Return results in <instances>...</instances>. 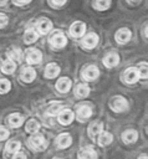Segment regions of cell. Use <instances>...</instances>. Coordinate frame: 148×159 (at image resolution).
<instances>
[{
    "label": "cell",
    "instance_id": "6da1fadb",
    "mask_svg": "<svg viewBox=\"0 0 148 159\" xmlns=\"http://www.w3.org/2000/svg\"><path fill=\"white\" fill-rule=\"evenodd\" d=\"M111 108L114 111V112H124L127 108H128V102L124 97L122 96H117L112 99L111 102Z\"/></svg>",
    "mask_w": 148,
    "mask_h": 159
},
{
    "label": "cell",
    "instance_id": "7a4b0ae2",
    "mask_svg": "<svg viewBox=\"0 0 148 159\" xmlns=\"http://www.w3.org/2000/svg\"><path fill=\"white\" fill-rule=\"evenodd\" d=\"M81 75H82V78L85 81H95L99 76V71L95 65H91V66L85 67V70L82 71Z\"/></svg>",
    "mask_w": 148,
    "mask_h": 159
},
{
    "label": "cell",
    "instance_id": "3957f363",
    "mask_svg": "<svg viewBox=\"0 0 148 159\" xmlns=\"http://www.w3.org/2000/svg\"><path fill=\"white\" fill-rule=\"evenodd\" d=\"M29 143H30V145H31L35 150H39V152L46 149V147H47V142H46V139H45L42 135H32V137L30 138Z\"/></svg>",
    "mask_w": 148,
    "mask_h": 159
},
{
    "label": "cell",
    "instance_id": "277c9868",
    "mask_svg": "<svg viewBox=\"0 0 148 159\" xmlns=\"http://www.w3.org/2000/svg\"><path fill=\"white\" fill-rule=\"evenodd\" d=\"M50 43L52 47L55 48H62L66 46L67 43V39L62 32H56L51 39H50Z\"/></svg>",
    "mask_w": 148,
    "mask_h": 159
},
{
    "label": "cell",
    "instance_id": "5b68a950",
    "mask_svg": "<svg viewBox=\"0 0 148 159\" xmlns=\"http://www.w3.org/2000/svg\"><path fill=\"white\" fill-rule=\"evenodd\" d=\"M42 60V53L37 48H30L26 52V62L30 65H36L40 63Z\"/></svg>",
    "mask_w": 148,
    "mask_h": 159
},
{
    "label": "cell",
    "instance_id": "8992f818",
    "mask_svg": "<svg viewBox=\"0 0 148 159\" xmlns=\"http://www.w3.org/2000/svg\"><path fill=\"white\" fill-rule=\"evenodd\" d=\"M85 31H86V25L83 22H80V21L73 22L70 27V35L72 37H76V39L81 37L85 34Z\"/></svg>",
    "mask_w": 148,
    "mask_h": 159
},
{
    "label": "cell",
    "instance_id": "52a82bcc",
    "mask_svg": "<svg viewBox=\"0 0 148 159\" xmlns=\"http://www.w3.org/2000/svg\"><path fill=\"white\" fill-rule=\"evenodd\" d=\"M131 36H132V32L128 30V29H121L116 32L114 35V39L118 43L123 45V43H127L129 40H131Z\"/></svg>",
    "mask_w": 148,
    "mask_h": 159
},
{
    "label": "cell",
    "instance_id": "ba28073f",
    "mask_svg": "<svg viewBox=\"0 0 148 159\" xmlns=\"http://www.w3.org/2000/svg\"><path fill=\"white\" fill-rule=\"evenodd\" d=\"M97 43H98V36L95 32H91V34L86 35L83 37V40H82V46L85 48H88V50L96 47Z\"/></svg>",
    "mask_w": 148,
    "mask_h": 159
},
{
    "label": "cell",
    "instance_id": "9c48e42d",
    "mask_svg": "<svg viewBox=\"0 0 148 159\" xmlns=\"http://www.w3.org/2000/svg\"><path fill=\"white\" fill-rule=\"evenodd\" d=\"M36 27H37V31L40 35H46L51 31L52 29V22L47 19H41L37 24H36Z\"/></svg>",
    "mask_w": 148,
    "mask_h": 159
},
{
    "label": "cell",
    "instance_id": "30bf717a",
    "mask_svg": "<svg viewBox=\"0 0 148 159\" xmlns=\"http://www.w3.org/2000/svg\"><path fill=\"white\" fill-rule=\"evenodd\" d=\"M123 78H124V81L127 82V83H136L137 81H138V78H139V75H138V71L136 70V68H133V67H129V68H127L126 70V72L123 73Z\"/></svg>",
    "mask_w": 148,
    "mask_h": 159
},
{
    "label": "cell",
    "instance_id": "8fae6325",
    "mask_svg": "<svg viewBox=\"0 0 148 159\" xmlns=\"http://www.w3.org/2000/svg\"><path fill=\"white\" fill-rule=\"evenodd\" d=\"M71 86H72V82H71V80L67 78V77H62V78H60V80L56 82V88H57V91L61 92V93L68 92L70 88H71Z\"/></svg>",
    "mask_w": 148,
    "mask_h": 159
},
{
    "label": "cell",
    "instance_id": "7c38bea8",
    "mask_svg": "<svg viewBox=\"0 0 148 159\" xmlns=\"http://www.w3.org/2000/svg\"><path fill=\"white\" fill-rule=\"evenodd\" d=\"M119 63V56L117 53H108L103 57V65L108 68H112L114 66H117Z\"/></svg>",
    "mask_w": 148,
    "mask_h": 159
},
{
    "label": "cell",
    "instance_id": "4fadbf2b",
    "mask_svg": "<svg viewBox=\"0 0 148 159\" xmlns=\"http://www.w3.org/2000/svg\"><path fill=\"white\" fill-rule=\"evenodd\" d=\"M71 143H72V138H71V135L70 134H67V133H62V134H60L57 138H56V145L58 147V148H67V147H70L71 145Z\"/></svg>",
    "mask_w": 148,
    "mask_h": 159
},
{
    "label": "cell",
    "instance_id": "5bb4252c",
    "mask_svg": "<svg viewBox=\"0 0 148 159\" xmlns=\"http://www.w3.org/2000/svg\"><path fill=\"white\" fill-rule=\"evenodd\" d=\"M72 120H73V113H72V111H70V109H63V111H61V112L58 113V122H60L61 124L67 125V124H70Z\"/></svg>",
    "mask_w": 148,
    "mask_h": 159
},
{
    "label": "cell",
    "instance_id": "9a60e30c",
    "mask_svg": "<svg viewBox=\"0 0 148 159\" xmlns=\"http://www.w3.org/2000/svg\"><path fill=\"white\" fill-rule=\"evenodd\" d=\"M91 114H92V109H91V107H88V106H86V104L80 106V107L77 108V118H78L81 122L88 119V118L91 117Z\"/></svg>",
    "mask_w": 148,
    "mask_h": 159
},
{
    "label": "cell",
    "instance_id": "2e32d148",
    "mask_svg": "<svg viewBox=\"0 0 148 159\" xmlns=\"http://www.w3.org/2000/svg\"><path fill=\"white\" fill-rule=\"evenodd\" d=\"M60 73V67L56 63H49L45 68V77L46 78H55Z\"/></svg>",
    "mask_w": 148,
    "mask_h": 159
},
{
    "label": "cell",
    "instance_id": "e0dca14e",
    "mask_svg": "<svg viewBox=\"0 0 148 159\" xmlns=\"http://www.w3.org/2000/svg\"><path fill=\"white\" fill-rule=\"evenodd\" d=\"M7 123H9L10 127L17 128V127H20V125L24 123V118H22V116L19 114V113H12V114H10V116L7 117Z\"/></svg>",
    "mask_w": 148,
    "mask_h": 159
},
{
    "label": "cell",
    "instance_id": "ac0fdd59",
    "mask_svg": "<svg viewBox=\"0 0 148 159\" xmlns=\"http://www.w3.org/2000/svg\"><path fill=\"white\" fill-rule=\"evenodd\" d=\"M19 149H20V143L16 142V140H11V142H9V143L5 145L4 154H5V157L7 158V157L15 154L16 152H19Z\"/></svg>",
    "mask_w": 148,
    "mask_h": 159
},
{
    "label": "cell",
    "instance_id": "d6986e66",
    "mask_svg": "<svg viewBox=\"0 0 148 159\" xmlns=\"http://www.w3.org/2000/svg\"><path fill=\"white\" fill-rule=\"evenodd\" d=\"M35 77H36V72H35L34 68H31V67H26V68L22 70L21 80H22L24 82H26V83L32 82V81L35 80Z\"/></svg>",
    "mask_w": 148,
    "mask_h": 159
},
{
    "label": "cell",
    "instance_id": "ffe728a7",
    "mask_svg": "<svg viewBox=\"0 0 148 159\" xmlns=\"http://www.w3.org/2000/svg\"><path fill=\"white\" fill-rule=\"evenodd\" d=\"M88 93H90V87L85 83H80L75 88V96L77 98H85L88 96Z\"/></svg>",
    "mask_w": 148,
    "mask_h": 159
},
{
    "label": "cell",
    "instance_id": "44dd1931",
    "mask_svg": "<svg viewBox=\"0 0 148 159\" xmlns=\"http://www.w3.org/2000/svg\"><path fill=\"white\" fill-rule=\"evenodd\" d=\"M137 138H138V133H137L136 130H133V129L126 130V132H123V134H122V139H123V142L127 143V144L134 143V142L137 140Z\"/></svg>",
    "mask_w": 148,
    "mask_h": 159
},
{
    "label": "cell",
    "instance_id": "7402d4cb",
    "mask_svg": "<svg viewBox=\"0 0 148 159\" xmlns=\"http://www.w3.org/2000/svg\"><path fill=\"white\" fill-rule=\"evenodd\" d=\"M15 68H16V65H15V62H14L12 60H6V61H4V62L1 63V71H2L4 73H6V75L14 73Z\"/></svg>",
    "mask_w": 148,
    "mask_h": 159
},
{
    "label": "cell",
    "instance_id": "603a6c76",
    "mask_svg": "<svg viewBox=\"0 0 148 159\" xmlns=\"http://www.w3.org/2000/svg\"><path fill=\"white\" fill-rule=\"evenodd\" d=\"M113 140V135L108 132H104V133H99V137H98V144L101 147H104V145H108L111 144Z\"/></svg>",
    "mask_w": 148,
    "mask_h": 159
},
{
    "label": "cell",
    "instance_id": "cb8c5ba5",
    "mask_svg": "<svg viewBox=\"0 0 148 159\" xmlns=\"http://www.w3.org/2000/svg\"><path fill=\"white\" fill-rule=\"evenodd\" d=\"M102 129H103L102 123H92L88 128V134H90L91 138H96L102 132Z\"/></svg>",
    "mask_w": 148,
    "mask_h": 159
},
{
    "label": "cell",
    "instance_id": "d4e9b609",
    "mask_svg": "<svg viewBox=\"0 0 148 159\" xmlns=\"http://www.w3.org/2000/svg\"><path fill=\"white\" fill-rule=\"evenodd\" d=\"M78 159H97V153L91 148H86L80 153Z\"/></svg>",
    "mask_w": 148,
    "mask_h": 159
},
{
    "label": "cell",
    "instance_id": "484cf974",
    "mask_svg": "<svg viewBox=\"0 0 148 159\" xmlns=\"http://www.w3.org/2000/svg\"><path fill=\"white\" fill-rule=\"evenodd\" d=\"M93 6H95V9L99 10V11L107 10L111 6V0H95Z\"/></svg>",
    "mask_w": 148,
    "mask_h": 159
},
{
    "label": "cell",
    "instance_id": "4316f807",
    "mask_svg": "<svg viewBox=\"0 0 148 159\" xmlns=\"http://www.w3.org/2000/svg\"><path fill=\"white\" fill-rule=\"evenodd\" d=\"M36 39H37V32L35 30H32V29L27 30L25 32V35H24V40H25L26 43H32V42L36 41Z\"/></svg>",
    "mask_w": 148,
    "mask_h": 159
},
{
    "label": "cell",
    "instance_id": "83f0119b",
    "mask_svg": "<svg viewBox=\"0 0 148 159\" xmlns=\"http://www.w3.org/2000/svg\"><path fill=\"white\" fill-rule=\"evenodd\" d=\"M25 129H26V132L27 133H36L39 129H40V124L35 120V119H30L27 123H26V127H25Z\"/></svg>",
    "mask_w": 148,
    "mask_h": 159
},
{
    "label": "cell",
    "instance_id": "f1b7e54d",
    "mask_svg": "<svg viewBox=\"0 0 148 159\" xmlns=\"http://www.w3.org/2000/svg\"><path fill=\"white\" fill-rule=\"evenodd\" d=\"M61 108H62V104H61V103H57V102L51 103V104L49 106V108H47V114H50V116L58 114V112L61 111Z\"/></svg>",
    "mask_w": 148,
    "mask_h": 159
},
{
    "label": "cell",
    "instance_id": "f546056e",
    "mask_svg": "<svg viewBox=\"0 0 148 159\" xmlns=\"http://www.w3.org/2000/svg\"><path fill=\"white\" fill-rule=\"evenodd\" d=\"M138 75H139V78H143V80H146L147 78V76H148V66H147V63L146 62H142V63H139V66H138Z\"/></svg>",
    "mask_w": 148,
    "mask_h": 159
},
{
    "label": "cell",
    "instance_id": "4dcf8cb0",
    "mask_svg": "<svg viewBox=\"0 0 148 159\" xmlns=\"http://www.w3.org/2000/svg\"><path fill=\"white\" fill-rule=\"evenodd\" d=\"M11 83L7 80H0V94H5L10 91Z\"/></svg>",
    "mask_w": 148,
    "mask_h": 159
},
{
    "label": "cell",
    "instance_id": "1f68e13d",
    "mask_svg": "<svg viewBox=\"0 0 148 159\" xmlns=\"http://www.w3.org/2000/svg\"><path fill=\"white\" fill-rule=\"evenodd\" d=\"M7 56L10 60H15V61H20L21 60V51L19 48H12L7 52Z\"/></svg>",
    "mask_w": 148,
    "mask_h": 159
},
{
    "label": "cell",
    "instance_id": "d6a6232c",
    "mask_svg": "<svg viewBox=\"0 0 148 159\" xmlns=\"http://www.w3.org/2000/svg\"><path fill=\"white\" fill-rule=\"evenodd\" d=\"M7 137H9V130L5 127L0 125V140H5Z\"/></svg>",
    "mask_w": 148,
    "mask_h": 159
},
{
    "label": "cell",
    "instance_id": "836d02e7",
    "mask_svg": "<svg viewBox=\"0 0 148 159\" xmlns=\"http://www.w3.org/2000/svg\"><path fill=\"white\" fill-rule=\"evenodd\" d=\"M6 25H7V17H6V15L0 14V29L5 27Z\"/></svg>",
    "mask_w": 148,
    "mask_h": 159
},
{
    "label": "cell",
    "instance_id": "e575fe53",
    "mask_svg": "<svg viewBox=\"0 0 148 159\" xmlns=\"http://www.w3.org/2000/svg\"><path fill=\"white\" fill-rule=\"evenodd\" d=\"M31 0H12V2L15 4V5H19V6H22V5H26V4H29Z\"/></svg>",
    "mask_w": 148,
    "mask_h": 159
},
{
    "label": "cell",
    "instance_id": "d590c367",
    "mask_svg": "<svg viewBox=\"0 0 148 159\" xmlns=\"http://www.w3.org/2000/svg\"><path fill=\"white\" fill-rule=\"evenodd\" d=\"M66 1L67 0H51L52 5H55V6H62V5L66 4Z\"/></svg>",
    "mask_w": 148,
    "mask_h": 159
},
{
    "label": "cell",
    "instance_id": "8d00e7d4",
    "mask_svg": "<svg viewBox=\"0 0 148 159\" xmlns=\"http://www.w3.org/2000/svg\"><path fill=\"white\" fill-rule=\"evenodd\" d=\"M12 159H26V155H25L24 153H19V152H16V153L14 154Z\"/></svg>",
    "mask_w": 148,
    "mask_h": 159
},
{
    "label": "cell",
    "instance_id": "74e56055",
    "mask_svg": "<svg viewBox=\"0 0 148 159\" xmlns=\"http://www.w3.org/2000/svg\"><path fill=\"white\" fill-rule=\"evenodd\" d=\"M143 37L147 39V24H144V26H143Z\"/></svg>",
    "mask_w": 148,
    "mask_h": 159
},
{
    "label": "cell",
    "instance_id": "f35d334b",
    "mask_svg": "<svg viewBox=\"0 0 148 159\" xmlns=\"http://www.w3.org/2000/svg\"><path fill=\"white\" fill-rule=\"evenodd\" d=\"M7 2V0H0V6H4Z\"/></svg>",
    "mask_w": 148,
    "mask_h": 159
},
{
    "label": "cell",
    "instance_id": "ab89813d",
    "mask_svg": "<svg viewBox=\"0 0 148 159\" xmlns=\"http://www.w3.org/2000/svg\"><path fill=\"white\" fill-rule=\"evenodd\" d=\"M128 1H129V2H132V4H138L141 0H128Z\"/></svg>",
    "mask_w": 148,
    "mask_h": 159
},
{
    "label": "cell",
    "instance_id": "60d3db41",
    "mask_svg": "<svg viewBox=\"0 0 148 159\" xmlns=\"http://www.w3.org/2000/svg\"><path fill=\"white\" fill-rule=\"evenodd\" d=\"M138 159H147V155H146V154H143V155H141Z\"/></svg>",
    "mask_w": 148,
    "mask_h": 159
},
{
    "label": "cell",
    "instance_id": "b9f144b4",
    "mask_svg": "<svg viewBox=\"0 0 148 159\" xmlns=\"http://www.w3.org/2000/svg\"><path fill=\"white\" fill-rule=\"evenodd\" d=\"M53 159H61V158H53Z\"/></svg>",
    "mask_w": 148,
    "mask_h": 159
}]
</instances>
